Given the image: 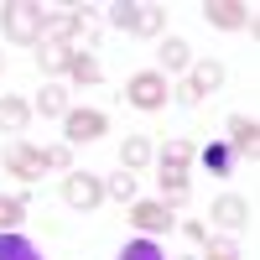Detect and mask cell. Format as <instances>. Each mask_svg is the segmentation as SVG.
<instances>
[{"mask_svg":"<svg viewBox=\"0 0 260 260\" xmlns=\"http://www.w3.org/2000/svg\"><path fill=\"white\" fill-rule=\"evenodd\" d=\"M110 26L136 31V37H161L167 11H156V6H110Z\"/></svg>","mask_w":260,"mask_h":260,"instance_id":"cell-1","label":"cell"},{"mask_svg":"<svg viewBox=\"0 0 260 260\" xmlns=\"http://www.w3.org/2000/svg\"><path fill=\"white\" fill-rule=\"evenodd\" d=\"M0 16H6V37L11 42H42V6L16 0V6H6Z\"/></svg>","mask_w":260,"mask_h":260,"instance_id":"cell-2","label":"cell"},{"mask_svg":"<svg viewBox=\"0 0 260 260\" xmlns=\"http://www.w3.org/2000/svg\"><path fill=\"white\" fill-rule=\"evenodd\" d=\"M219 83H224V62H192V73L182 78V89H177V99L182 104H203V94H213V89H219Z\"/></svg>","mask_w":260,"mask_h":260,"instance_id":"cell-3","label":"cell"},{"mask_svg":"<svg viewBox=\"0 0 260 260\" xmlns=\"http://www.w3.org/2000/svg\"><path fill=\"white\" fill-rule=\"evenodd\" d=\"M125 99L136 104V110H146V115H156L161 104H167V78L161 73H136L125 83Z\"/></svg>","mask_w":260,"mask_h":260,"instance_id":"cell-4","label":"cell"},{"mask_svg":"<svg viewBox=\"0 0 260 260\" xmlns=\"http://www.w3.org/2000/svg\"><path fill=\"white\" fill-rule=\"evenodd\" d=\"M62 203H73V208H99V203H104V182L94 177V172H68V177H62Z\"/></svg>","mask_w":260,"mask_h":260,"instance_id":"cell-5","label":"cell"},{"mask_svg":"<svg viewBox=\"0 0 260 260\" xmlns=\"http://www.w3.org/2000/svg\"><path fill=\"white\" fill-rule=\"evenodd\" d=\"M73 37H83V16H78V11H57V16L42 11V42L73 47ZM42 42H37V47H42Z\"/></svg>","mask_w":260,"mask_h":260,"instance_id":"cell-6","label":"cell"},{"mask_svg":"<svg viewBox=\"0 0 260 260\" xmlns=\"http://www.w3.org/2000/svg\"><path fill=\"white\" fill-rule=\"evenodd\" d=\"M6 167H11V177H42L47 172V151H37V146H26V141H11L6 146Z\"/></svg>","mask_w":260,"mask_h":260,"instance_id":"cell-7","label":"cell"},{"mask_svg":"<svg viewBox=\"0 0 260 260\" xmlns=\"http://www.w3.org/2000/svg\"><path fill=\"white\" fill-rule=\"evenodd\" d=\"M130 224H136L141 234H172L177 229V219H172L167 203H130Z\"/></svg>","mask_w":260,"mask_h":260,"instance_id":"cell-8","label":"cell"},{"mask_svg":"<svg viewBox=\"0 0 260 260\" xmlns=\"http://www.w3.org/2000/svg\"><path fill=\"white\" fill-rule=\"evenodd\" d=\"M62 130H68V146H83V141L104 136V115L99 110H68L62 115Z\"/></svg>","mask_w":260,"mask_h":260,"instance_id":"cell-9","label":"cell"},{"mask_svg":"<svg viewBox=\"0 0 260 260\" xmlns=\"http://www.w3.org/2000/svg\"><path fill=\"white\" fill-rule=\"evenodd\" d=\"M203 16L213 21V26H224V31L250 26V6H240V0H208V6H203Z\"/></svg>","mask_w":260,"mask_h":260,"instance_id":"cell-10","label":"cell"},{"mask_svg":"<svg viewBox=\"0 0 260 260\" xmlns=\"http://www.w3.org/2000/svg\"><path fill=\"white\" fill-rule=\"evenodd\" d=\"M255 146H260V125L245 115H229V151L234 156H250L255 161Z\"/></svg>","mask_w":260,"mask_h":260,"instance_id":"cell-11","label":"cell"},{"mask_svg":"<svg viewBox=\"0 0 260 260\" xmlns=\"http://www.w3.org/2000/svg\"><path fill=\"white\" fill-rule=\"evenodd\" d=\"M156 57H161V78H167V73H182V68H192V47H187L182 37H167Z\"/></svg>","mask_w":260,"mask_h":260,"instance_id":"cell-12","label":"cell"},{"mask_svg":"<svg viewBox=\"0 0 260 260\" xmlns=\"http://www.w3.org/2000/svg\"><path fill=\"white\" fill-rule=\"evenodd\" d=\"M250 219V203L245 198H234V192H224L219 203H213V224H224V229H240Z\"/></svg>","mask_w":260,"mask_h":260,"instance_id":"cell-13","label":"cell"},{"mask_svg":"<svg viewBox=\"0 0 260 260\" xmlns=\"http://www.w3.org/2000/svg\"><path fill=\"white\" fill-rule=\"evenodd\" d=\"M198 156H203V167L213 172V177H229V172H234V151H229V141H208Z\"/></svg>","mask_w":260,"mask_h":260,"instance_id":"cell-14","label":"cell"},{"mask_svg":"<svg viewBox=\"0 0 260 260\" xmlns=\"http://www.w3.org/2000/svg\"><path fill=\"white\" fill-rule=\"evenodd\" d=\"M37 115H42V120L68 115V89H62V83H42V94H37Z\"/></svg>","mask_w":260,"mask_h":260,"instance_id":"cell-15","label":"cell"},{"mask_svg":"<svg viewBox=\"0 0 260 260\" xmlns=\"http://www.w3.org/2000/svg\"><path fill=\"white\" fill-rule=\"evenodd\" d=\"M68 62H73V47H57V42H42L37 47V68L42 73H68Z\"/></svg>","mask_w":260,"mask_h":260,"instance_id":"cell-16","label":"cell"},{"mask_svg":"<svg viewBox=\"0 0 260 260\" xmlns=\"http://www.w3.org/2000/svg\"><path fill=\"white\" fill-rule=\"evenodd\" d=\"M0 260H42V250H37L31 240H21V234L0 229Z\"/></svg>","mask_w":260,"mask_h":260,"instance_id":"cell-17","label":"cell"},{"mask_svg":"<svg viewBox=\"0 0 260 260\" xmlns=\"http://www.w3.org/2000/svg\"><path fill=\"white\" fill-rule=\"evenodd\" d=\"M151 161V141L146 136H125V146H120V167L125 172H141Z\"/></svg>","mask_w":260,"mask_h":260,"instance_id":"cell-18","label":"cell"},{"mask_svg":"<svg viewBox=\"0 0 260 260\" xmlns=\"http://www.w3.org/2000/svg\"><path fill=\"white\" fill-rule=\"evenodd\" d=\"M26 120H31V104L0 94V125H6V130H26Z\"/></svg>","mask_w":260,"mask_h":260,"instance_id":"cell-19","label":"cell"},{"mask_svg":"<svg viewBox=\"0 0 260 260\" xmlns=\"http://www.w3.org/2000/svg\"><path fill=\"white\" fill-rule=\"evenodd\" d=\"M104 198H115V203H136V172H115L110 182H104Z\"/></svg>","mask_w":260,"mask_h":260,"instance_id":"cell-20","label":"cell"},{"mask_svg":"<svg viewBox=\"0 0 260 260\" xmlns=\"http://www.w3.org/2000/svg\"><path fill=\"white\" fill-rule=\"evenodd\" d=\"M161 192H167V203H182V198H187V172L161 167Z\"/></svg>","mask_w":260,"mask_h":260,"instance_id":"cell-21","label":"cell"},{"mask_svg":"<svg viewBox=\"0 0 260 260\" xmlns=\"http://www.w3.org/2000/svg\"><path fill=\"white\" fill-rule=\"evenodd\" d=\"M187 161H192V146H187V141H167V146H161V167L187 172Z\"/></svg>","mask_w":260,"mask_h":260,"instance_id":"cell-22","label":"cell"},{"mask_svg":"<svg viewBox=\"0 0 260 260\" xmlns=\"http://www.w3.org/2000/svg\"><path fill=\"white\" fill-rule=\"evenodd\" d=\"M68 73H73L78 83H99V62H94L89 52H73V62H68Z\"/></svg>","mask_w":260,"mask_h":260,"instance_id":"cell-23","label":"cell"},{"mask_svg":"<svg viewBox=\"0 0 260 260\" xmlns=\"http://www.w3.org/2000/svg\"><path fill=\"white\" fill-rule=\"evenodd\" d=\"M26 219V198H0V229H16Z\"/></svg>","mask_w":260,"mask_h":260,"instance_id":"cell-24","label":"cell"},{"mask_svg":"<svg viewBox=\"0 0 260 260\" xmlns=\"http://www.w3.org/2000/svg\"><path fill=\"white\" fill-rule=\"evenodd\" d=\"M115 260H167V255H161L156 245H151V240H136V245H125Z\"/></svg>","mask_w":260,"mask_h":260,"instance_id":"cell-25","label":"cell"},{"mask_svg":"<svg viewBox=\"0 0 260 260\" xmlns=\"http://www.w3.org/2000/svg\"><path fill=\"white\" fill-rule=\"evenodd\" d=\"M203 260H240V250H234L229 240H208V255Z\"/></svg>","mask_w":260,"mask_h":260,"instance_id":"cell-26","label":"cell"},{"mask_svg":"<svg viewBox=\"0 0 260 260\" xmlns=\"http://www.w3.org/2000/svg\"><path fill=\"white\" fill-rule=\"evenodd\" d=\"M47 167H68V146H52L47 151Z\"/></svg>","mask_w":260,"mask_h":260,"instance_id":"cell-27","label":"cell"},{"mask_svg":"<svg viewBox=\"0 0 260 260\" xmlns=\"http://www.w3.org/2000/svg\"><path fill=\"white\" fill-rule=\"evenodd\" d=\"M0 73H6V52H0Z\"/></svg>","mask_w":260,"mask_h":260,"instance_id":"cell-28","label":"cell"}]
</instances>
